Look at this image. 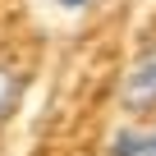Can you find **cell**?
I'll list each match as a JSON object with an SVG mask.
<instances>
[{
  "mask_svg": "<svg viewBox=\"0 0 156 156\" xmlns=\"http://www.w3.org/2000/svg\"><path fill=\"white\" fill-rule=\"evenodd\" d=\"M119 101H124V110H133V115L156 110V46H147V51L129 64L124 87H119Z\"/></svg>",
  "mask_w": 156,
  "mask_h": 156,
  "instance_id": "cell-1",
  "label": "cell"
},
{
  "mask_svg": "<svg viewBox=\"0 0 156 156\" xmlns=\"http://www.w3.org/2000/svg\"><path fill=\"white\" fill-rule=\"evenodd\" d=\"M110 156H156V129H124V133H115Z\"/></svg>",
  "mask_w": 156,
  "mask_h": 156,
  "instance_id": "cell-2",
  "label": "cell"
},
{
  "mask_svg": "<svg viewBox=\"0 0 156 156\" xmlns=\"http://www.w3.org/2000/svg\"><path fill=\"white\" fill-rule=\"evenodd\" d=\"M14 101H19V73L9 64H0V119L14 110Z\"/></svg>",
  "mask_w": 156,
  "mask_h": 156,
  "instance_id": "cell-3",
  "label": "cell"
},
{
  "mask_svg": "<svg viewBox=\"0 0 156 156\" xmlns=\"http://www.w3.org/2000/svg\"><path fill=\"white\" fill-rule=\"evenodd\" d=\"M55 5H60L64 14H78V9H87V0H55Z\"/></svg>",
  "mask_w": 156,
  "mask_h": 156,
  "instance_id": "cell-4",
  "label": "cell"
}]
</instances>
